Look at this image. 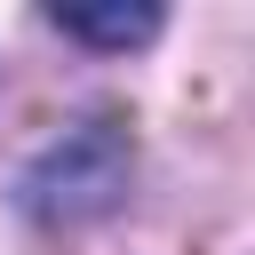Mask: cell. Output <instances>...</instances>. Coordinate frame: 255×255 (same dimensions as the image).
Returning <instances> with one entry per match:
<instances>
[{
	"mask_svg": "<svg viewBox=\"0 0 255 255\" xmlns=\"http://www.w3.org/2000/svg\"><path fill=\"white\" fill-rule=\"evenodd\" d=\"M56 183H72L64 199H56V215H80V207H104L112 191H120V135L96 120L88 135H72V151H48V167H32V183H24V207H40Z\"/></svg>",
	"mask_w": 255,
	"mask_h": 255,
	"instance_id": "6da1fadb",
	"label": "cell"
},
{
	"mask_svg": "<svg viewBox=\"0 0 255 255\" xmlns=\"http://www.w3.org/2000/svg\"><path fill=\"white\" fill-rule=\"evenodd\" d=\"M56 32L64 40H96V48H135L159 32V8H56Z\"/></svg>",
	"mask_w": 255,
	"mask_h": 255,
	"instance_id": "7a4b0ae2",
	"label": "cell"
}]
</instances>
